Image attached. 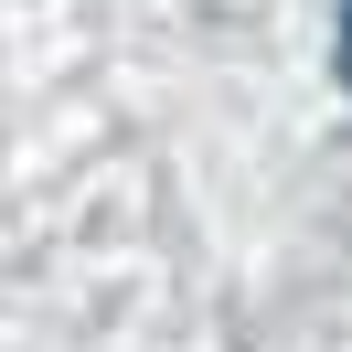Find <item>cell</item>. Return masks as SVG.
<instances>
[{"mask_svg":"<svg viewBox=\"0 0 352 352\" xmlns=\"http://www.w3.org/2000/svg\"><path fill=\"white\" fill-rule=\"evenodd\" d=\"M342 86H352V0H342Z\"/></svg>","mask_w":352,"mask_h":352,"instance_id":"cell-1","label":"cell"}]
</instances>
